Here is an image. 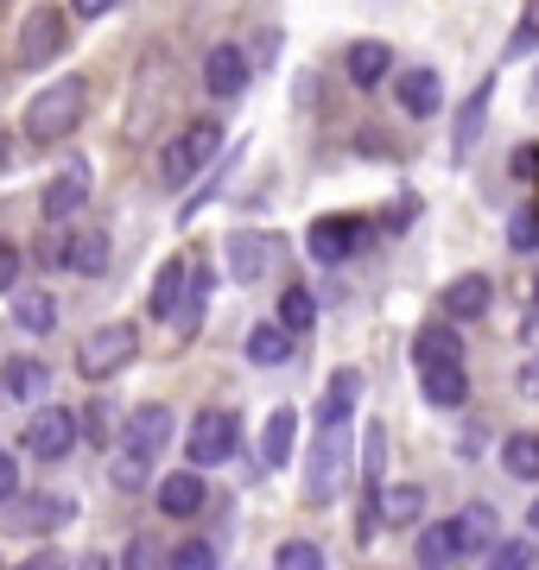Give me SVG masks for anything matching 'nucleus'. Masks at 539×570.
<instances>
[{
    "label": "nucleus",
    "instance_id": "f257e3e1",
    "mask_svg": "<svg viewBox=\"0 0 539 570\" xmlns=\"http://www.w3.org/2000/svg\"><path fill=\"white\" fill-rule=\"evenodd\" d=\"M84 108H89V89L84 77H58V82H45L39 96L26 102V140L32 146H58L63 134H77V121H84Z\"/></svg>",
    "mask_w": 539,
    "mask_h": 570
},
{
    "label": "nucleus",
    "instance_id": "f03ea898",
    "mask_svg": "<svg viewBox=\"0 0 539 570\" xmlns=\"http://www.w3.org/2000/svg\"><path fill=\"white\" fill-rule=\"evenodd\" d=\"M350 425H317V444L305 450V501L312 508H331L343 494V475H350Z\"/></svg>",
    "mask_w": 539,
    "mask_h": 570
},
{
    "label": "nucleus",
    "instance_id": "7ed1b4c3",
    "mask_svg": "<svg viewBox=\"0 0 539 570\" xmlns=\"http://www.w3.org/2000/svg\"><path fill=\"white\" fill-rule=\"evenodd\" d=\"M134 355H140V330L134 324H102V330H89L84 343H77V374H84V381H115Z\"/></svg>",
    "mask_w": 539,
    "mask_h": 570
},
{
    "label": "nucleus",
    "instance_id": "20e7f679",
    "mask_svg": "<svg viewBox=\"0 0 539 570\" xmlns=\"http://www.w3.org/2000/svg\"><path fill=\"white\" fill-rule=\"evenodd\" d=\"M216 153H223V127H216V121H190L178 140H166V153H159V178H166L171 190H185V184L197 178Z\"/></svg>",
    "mask_w": 539,
    "mask_h": 570
},
{
    "label": "nucleus",
    "instance_id": "39448f33",
    "mask_svg": "<svg viewBox=\"0 0 539 570\" xmlns=\"http://www.w3.org/2000/svg\"><path fill=\"white\" fill-rule=\"evenodd\" d=\"M374 235L369 216H317L312 228H305V254H312L317 266H343L350 254H362Z\"/></svg>",
    "mask_w": 539,
    "mask_h": 570
},
{
    "label": "nucleus",
    "instance_id": "423d86ee",
    "mask_svg": "<svg viewBox=\"0 0 539 570\" xmlns=\"http://www.w3.org/2000/svg\"><path fill=\"white\" fill-rule=\"evenodd\" d=\"M235 444H242V425H235V412L204 406L197 419H190L185 456H190V469H216V463H228V456H235Z\"/></svg>",
    "mask_w": 539,
    "mask_h": 570
},
{
    "label": "nucleus",
    "instance_id": "0eeeda50",
    "mask_svg": "<svg viewBox=\"0 0 539 570\" xmlns=\"http://www.w3.org/2000/svg\"><path fill=\"white\" fill-rule=\"evenodd\" d=\"M70 444H77V412L70 406H39L32 419H26V450H32L39 463L70 456Z\"/></svg>",
    "mask_w": 539,
    "mask_h": 570
},
{
    "label": "nucleus",
    "instance_id": "6e6552de",
    "mask_svg": "<svg viewBox=\"0 0 539 570\" xmlns=\"http://www.w3.org/2000/svg\"><path fill=\"white\" fill-rule=\"evenodd\" d=\"M273 266H280V242L273 235H254V228L228 235V279L235 285H261Z\"/></svg>",
    "mask_w": 539,
    "mask_h": 570
},
{
    "label": "nucleus",
    "instance_id": "1a4fd4ad",
    "mask_svg": "<svg viewBox=\"0 0 539 570\" xmlns=\"http://www.w3.org/2000/svg\"><path fill=\"white\" fill-rule=\"evenodd\" d=\"M63 39H70V32H63L58 7H32V13H26V32H20V63H26V70L51 63L63 51Z\"/></svg>",
    "mask_w": 539,
    "mask_h": 570
},
{
    "label": "nucleus",
    "instance_id": "9d476101",
    "mask_svg": "<svg viewBox=\"0 0 539 570\" xmlns=\"http://www.w3.org/2000/svg\"><path fill=\"white\" fill-rule=\"evenodd\" d=\"M171 431H178L171 406H159V400H153V406H134V412L121 419V444L140 450V456H159V450L171 444Z\"/></svg>",
    "mask_w": 539,
    "mask_h": 570
},
{
    "label": "nucleus",
    "instance_id": "9b49d317",
    "mask_svg": "<svg viewBox=\"0 0 539 570\" xmlns=\"http://www.w3.org/2000/svg\"><path fill=\"white\" fill-rule=\"evenodd\" d=\"M204 89L216 102H235L248 89V51L242 45H209L204 51Z\"/></svg>",
    "mask_w": 539,
    "mask_h": 570
},
{
    "label": "nucleus",
    "instance_id": "f8f14e48",
    "mask_svg": "<svg viewBox=\"0 0 539 570\" xmlns=\"http://www.w3.org/2000/svg\"><path fill=\"white\" fill-rule=\"evenodd\" d=\"M489 102H496V77H482L463 102H457V127H451V159H470L482 140V127H489Z\"/></svg>",
    "mask_w": 539,
    "mask_h": 570
},
{
    "label": "nucleus",
    "instance_id": "ddd939ff",
    "mask_svg": "<svg viewBox=\"0 0 539 570\" xmlns=\"http://www.w3.org/2000/svg\"><path fill=\"white\" fill-rule=\"evenodd\" d=\"M84 204H89V165L77 159V165H63L58 178L45 184L39 209H45V223H70V216H77Z\"/></svg>",
    "mask_w": 539,
    "mask_h": 570
},
{
    "label": "nucleus",
    "instance_id": "4468645a",
    "mask_svg": "<svg viewBox=\"0 0 539 570\" xmlns=\"http://www.w3.org/2000/svg\"><path fill=\"white\" fill-rule=\"evenodd\" d=\"M419 387H425V406L457 412L463 400H470V374H463V355H451V362H425V367H419Z\"/></svg>",
    "mask_w": 539,
    "mask_h": 570
},
{
    "label": "nucleus",
    "instance_id": "2eb2a0df",
    "mask_svg": "<svg viewBox=\"0 0 539 570\" xmlns=\"http://www.w3.org/2000/svg\"><path fill=\"white\" fill-rule=\"evenodd\" d=\"M153 501H159L166 520H190V513H204V501H209L204 469H178V475H166V482H153Z\"/></svg>",
    "mask_w": 539,
    "mask_h": 570
},
{
    "label": "nucleus",
    "instance_id": "dca6fc26",
    "mask_svg": "<svg viewBox=\"0 0 539 570\" xmlns=\"http://www.w3.org/2000/svg\"><path fill=\"white\" fill-rule=\"evenodd\" d=\"M413 558H419L425 570H444V564H463V558H470V546H463V527H457V513H451V520H432V527H419Z\"/></svg>",
    "mask_w": 539,
    "mask_h": 570
},
{
    "label": "nucleus",
    "instance_id": "f3484780",
    "mask_svg": "<svg viewBox=\"0 0 539 570\" xmlns=\"http://www.w3.org/2000/svg\"><path fill=\"white\" fill-rule=\"evenodd\" d=\"M489 305H496V285L482 279V273H463V279L444 285V317L451 324H482Z\"/></svg>",
    "mask_w": 539,
    "mask_h": 570
},
{
    "label": "nucleus",
    "instance_id": "a211bd4d",
    "mask_svg": "<svg viewBox=\"0 0 539 570\" xmlns=\"http://www.w3.org/2000/svg\"><path fill=\"white\" fill-rule=\"evenodd\" d=\"M362 367H336L331 387H324V400H317V425H350L355 406H362Z\"/></svg>",
    "mask_w": 539,
    "mask_h": 570
},
{
    "label": "nucleus",
    "instance_id": "6ab92c4d",
    "mask_svg": "<svg viewBox=\"0 0 539 570\" xmlns=\"http://www.w3.org/2000/svg\"><path fill=\"white\" fill-rule=\"evenodd\" d=\"M394 96H400V115L406 121H432L438 108H444V82H438V70H406L394 82Z\"/></svg>",
    "mask_w": 539,
    "mask_h": 570
},
{
    "label": "nucleus",
    "instance_id": "aec40b11",
    "mask_svg": "<svg viewBox=\"0 0 539 570\" xmlns=\"http://www.w3.org/2000/svg\"><path fill=\"white\" fill-rule=\"evenodd\" d=\"M374 520H381V527H394V532L419 527V520H425V489H419V482H394V489H381V494H374Z\"/></svg>",
    "mask_w": 539,
    "mask_h": 570
},
{
    "label": "nucleus",
    "instance_id": "412c9836",
    "mask_svg": "<svg viewBox=\"0 0 539 570\" xmlns=\"http://www.w3.org/2000/svg\"><path fill=\"white\" fill-rule=\"evenodd\" d=\"M292 444H298V406H273L267 425H261V463L286 469L292 463Z\"/></svg>",
    "mask_w": 539,
    "mask_h": 570
},
{
    "label": "nucleus",
    "instance_id": "4be33fe9",
    "mask_svg": "<svg viewBox=\"0 0 539 570\" xmlns=\"http://www.w3.org/2000/svg\"><path fill=\"white\" fill-rule=\"evenodd\" d=\"M343 70H350V82L355 89H381V82L394 77V51L381 39H362V45H350V58H343Z\"/></svg>",
    "mask_w": 539,
    "mask_h": 570
},
{
    "label": "nucleus",
    "instance_id": "5701e85b",
    "mask_svg": "<svg viewBox=\"0 0 539 570\" xmlns=\"http://www.w3.org/2000/svg\"><path fill=\"white\" fill-rule=\"evenodd\" d=\"M242 348H248V362H254V367H286V362H292V348H298V336H292V330L273 317V324H254Z\"/></svg>",
    "mask_w": 539,
    "mask_h": 570
},
{
    "label": "nucleus",
    "instance_id": "b1692460",
    "mask_svg": "<svg viewBox=\"0 0 539 570\" xmlns=\"http://www.w3.org/2000/svg\"><path fill=\"white\" fill-rule=\"evenodd\" d=\"M0 387L13 393V400H45V387H51V367L39 362V355H7V367H0Z\"/></svg>",
    "mask_w": 539,
    "mask_h": 570
},
{
    "label": "nucleus",
    "instance_id": "393cba45",
    "mask_svg": "<svg viewBox=\"0 0 539 570\" xmlns=\"http://www.w3.org/2000/svg\"><path fill=\"white\" fill-rule=\"evenodd\" d=\"M70 273H84V279H96V273H108V235L102 228H84V235H70L58 254Z\"/></svg>",
    "mask_w": 539,
    "mask_h": 570
},
{
    "label": "nucleus",
    "instance_id": "a878e982",
    "mask_svg": "<svg viewBox=\"0 0 539 570\" xmlns=\"http://www.w3.org/2000/svg\"><path fill=\"white\" fill-rule=\"evenodd\" d=\"M63 520H77V501L70 494H26V508H20L26 532H58Z\"/></svg>",
    "mask_w": 539,
    "mask_h": 570
},
{
    "label": "nucleus",
    "instance_id": "bb28decb",
    "mask_svg": "<svg viewBox=\"0 0 539 570\" xmlns=\"http://www.w3.org/2000/svg\"><path fill=\"white\" fill-rule=\"evenodd\" d=\"M185 279H190V261H166V266H159L153 298H146V311H153L159 324H171V311H178V298H185Z\"/></svg>",
    "mask_w": 539,
    "mask_h": 570
},
{
    "label": "nucleus",
    "instance_id": "cd10ccee",
    "mask_svg": "<svg viewBox=\"0 0 539 570\" xmlns=\"http://www.w3.org/2000/svg\"><path fill=\"white\" fill-rule=\"evenodd\" d=\"M501 469L514 482H539V431H508L501 438Z\"/></svg>",
    "mask_w": 539,
    "mask_h": 570
},
{
    "label": "nucleus",
    "instance_id": "c85d7f7f",
    "mask_svg": "<svg viewBox=\"0 0 539 570\" xmlns=\"http://www.w3.org/2000/svg\"><path fill=\"white\" fill-rule=\"evenodd\" d=\"M457 527H463V546H470V558H482V551H489V539L501 532V520H496V508H489V501H470V508L457 513Z\"/></svg>",
    "mask_w": 539,
    "mask_h": 570
},
{
    "label": "nucleus",
    "instance_id": "c756f323",
    "mask_svg": "<svg viewBox=\"0 0 539 570\" xmlns=\"http://www.w3.org/2000/svg\"><path fill=\"white\" fill-rule=\"evenodd\" d=\"M13 324H20L26 336H45V330L58 324V305H51V292H20V298H13Z\"/></svg>",
    "mask_w": 539,
    "mask_h": 570
},
{
    "label": "nucleus",
    "instance_id": "7c9ffc66",
    "mask_svg": "<svg viewBox=\"0 0 539 570\" xmlns=\"http://www.w3.org/2000/svg\"><path fill=\"white\" fill-rule=\"evenodd\" d=\"M451 355H463V336H457V330L432 324V330H419V336H413V367H425V362H451Z\"/></svg>",
    "mask_w": 539,
    "mask_h": 570
},
{
    "label": "nucleus",
    "instance_id": "2f4dec72",
    "mask_svg": "<svg viewBox=\"0 0 539 570\" xmlns=\"http://www.w3.org/2000/svg\"><path fill=\"white\" fill-rule=\"evenodd\" d=\"M280 324H286L292 336H312V324H317V298L305 292V285H286V292H280Z\"/></svg>",
    "mask_w": 539,
    "mask_h": 570
},
{
    "label": "nucleus",
    "instance_id": "473e14b6",
    "mask_svg": "<svg viewBox=\"0 0 539 570\" xmlns=\"http://www.w3.org/2000/svg\"><path fill=\"white\" fill-rule=\"evenodd\" d=\"M108 482L121 494H140L146 482H153V456H140V450H121L115 463H108Z\"/></svg>",
    "mask_w": 539,
    "mask_h": 570
},
{
    "label": "nucleus",
    "instance_id": "72a5a7b5",
    "mask_svg": "<svg viewBox=\"0 0 539 570\" xmlns=\"http://www.w3.org/2000/svg\"><path fill=\"white\" fill-rule=\"evenodd\" d=\"M508 247L514 254H539V204L508 209Z\"/></svg>",
    "mask_w": 539,
    "mask_h": 570
},
{
    "label": "nucleus",
    "instance_id": "f704fd0d",
    "mask_svg": "<svg viewBox=\"0 0 539 570\" xmlns=\"http://www.w3.org/2000/svg\"><path fill=\"white\" fill-rule=\"evenodd\" d=\"M533 558L539 551L527 546V539H501V532L489 539V551H482V564H496V570H520V564H533Z\"/></svg>",
    "mask_w": 539,
    "mask_h": 570
},
{
    "label": "nucleus",
    "instance_id": "c9c22d12",
    "mask_svg": "<svg viewBox=\"0 0 539 570\" xmlns=\"http://www.w3.org/2000/svg\"><path fill=\"white\" fill-rule=\"evenodd\" d=\"M273 564H280V570H317V564H324V551H317L312 539H286V546L273 551Z\"/></svg>",
    "mask_w": 539,
    "mask_h": 570
},
{
    "label": "nucleus",
    "instance_id": "e433bc0d",
    "mask_svg": "<svg viewBox=\"0 0 539 570\" xmlns=\"http://www.w3.org/2000/svg\"><path fill=\"white\" fill-rule=\"evenodd\" d=\"M166 564H178V570H209V564H216V546H204V539H185V546L166 551Z\"/></svg>",
    "mask_w": 539,
    "mask_h": 570
},
{
    "label": "nucleus",
    "instance_id": "4c0bfd02",
    "mask_svg": "<svg viewBox=\"0 0 539 570\" xmlns=\"http://www.w3.org/2000/svg\"><path fill=\"white\" fill-rule=\"evenodd\" d=\"M413 216H419V197H394V204L374 216V228H381V235H400V228L413 223Z\"/></svg>",
    "mask_w": 539,
    "mask_h": 570
},
{
    "label": "nucleus",
    "instance_id": "58836bf2",
    "mask_svg": "<svg viewBox=\"0 0 539 570\" xmlns=\"http://www.w3.org/2000/svg\"><path fill=\"white\" fill-rule=\"evenodd\" d=\"M89 431V444H108V431H115V412L108 406H89L84 419H77V438Z\"/></svg>",
    "mask_w": 539,
    "mask_h": 570
},
{
    "label": "nucleus",
    "instance_id": "ea45409f",
    "mask_svg": "<svg viewBox=\"0 0 539 570\" xmlns=\"http://www.w3.org/2000/svg\"><path fill=\"white\" fill-rule=\"evenodd\" d=\"M539 45V7H527V20L514 26V39H508V58H527Z\"/></svg>",
    "mask_w": 539,
    "mask_h": 570
},
{
    "label": "nucleus",
    "instance_id": "a19ab883",
    "mask_svg": "<svg viewBox=\"0 0 539 570\" xmlns=\"http://www.w3.org/2000/svg\"><path fill=\"white\" fill-rule=\"evenodd\" d=\"M13 285H20V247L0 242V292H13Z\"/></svg>",
    "mask_w": 539,
    "mask_h": 570
},
{
    "label": "nucleus",
    "instance_id": "79ce46f5",
    "mask_svg": "<svg viewBox=\"0 0 539 570\" xmlns=\"http://www.w3.org/2000/svg\"><path fill=\"white\" fill-rule=\"evenodd\" d=\"M13 489H20V463L0 450V501H13Z\"/></svg>",
    "mask_w": 539,
    "mask_h": 570
},
{
    "label": "nucleus",
    "instance_id": "37998d69",
    "mask_svg": "<svg viewBox=\"0 0 539 570\" xmlns=\"http://www.w3.org/2000/svg\"><path fill=\"white\" fill-rule=\"evenodd\" d=\"M520 393H527V400H539V355H527V362H520V381H514Z\"/></svg>",
    "mask_w": 539,
    "mask_h": 570
},
{
    "label": "nucleus",
    "instance_id": "c03bdc74",
    "mask_svg": "<svg viewBox=\"0 0 539 570\" xmlns=\"http://www.w3.org/2000/svg\"><path fill=\"white\" fill-rule=\"evenodd\" d=\"M127 564H166V551L146 546V539H140V546H127Z\"/></svg>",
    "mask_w": 539,
    "mask_h": 570
},
{
    "label": "nucleus",
    "instance_id": "a18cd8bd",
    "mask_svg": "<svg viewBox=\"0 0 539 570\" xmlns=\"http://www.w3.org/2000/svg\"><path fill=\"white\" fill-rule=\"evenodd\" d=\"M108 7H115V0H70V13H77V20H102Z\"/></svg>",
    "mask_w": 539,
    "mask_h": 570
},
{
    "label": "nucleus",
    "instance_id": "49530a36",
    "mask_svg": "<svg viewBox=\"0 0 539 570\" xmlns=\"http://www.w3.org/2000/svg\"><path fill=\"white\" fill-rule=\"evenodd\" d=\"M533 165H539V153H533V146H520V153H514V178H533Z\"/></svg>",
    "mask_w": 539,
    "mask_h": 570
},
{
    "label": "nucleus",
    "instance_id": "de8ad7c7",
    "mask_svg": "<svg viewBox=\"0 0 539 570\" xmlns=\"http://www.w3.org/2000/svg\"><path fill=\"white\" fill-rule=\"evenodd\" d=\"M527 532L539 539V494H533V508H527Z\"/></svg>",
    "mask_w": 539,
    "mask_h": 570
},
{
    "label": "nucleus",
    "instance_id": "09e8293b",
    "mask_svg": "<svg viewBox=\"0 0 539 570\" xmlns=\"http://www.w3.org/2000/svg\"><path fill=\"white\" fill-rule=\"evenodd\" d=\"M533 311H539V273H533Z\"/></svg>",
    "mask_w": 539,
    "mask_h": 570
},
{
    "label": "nucleus",
    "instance_id": "8fccbe9b",
    "mask_svg": "<svg viewBox=\"0 0 539 570\" xmlns=\"http://www.w3.org/2000/svg\"><path fill=\"white\" fill-rule=\"evenodd\" d=\"M0 159H7V146H0Z\"/></svg>",
    "mask_w": 539,
    "mask_h": 570
}]
</instances>
